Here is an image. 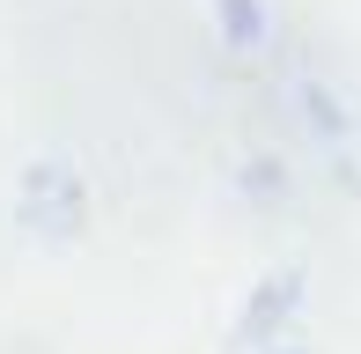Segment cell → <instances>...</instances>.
<instances>
[]
</instances>
